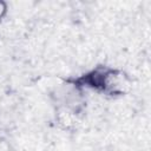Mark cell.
Listing matches in <instances>:
<instances>
[{"label":"cell","instance_id":"6da1fadb","mask_svg":"<svg viewBox=\"0 0 151 151\" xmlns=\"http://www.w3.org/2000/svg\"><path fill=\"white\" fill-rule=\"evenodd\" d=\"M57 120L58 123L65 127V129H68V127H72L74 125V114L73 112L66 110V109H63V110H59L58 113H57Z\"/></svg>","mask_w":151,"mask_h":151},{"label":"cell","instance_id":"7a4b0ae2","mask_svg":"<svg viewBox=\"0 0 151 151\" xmlns=\"http://www.w3.org/2000/svg\"><path fill=\"white\" fill-rule=\"evenodd\" d=\"M6 12H7V5H6V2L0 1V20L5 17Z\"/></svg>","mask_w":151,"mask_h":151}]
</instances>
